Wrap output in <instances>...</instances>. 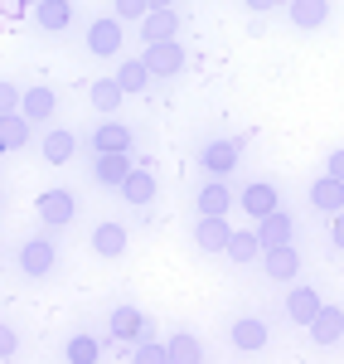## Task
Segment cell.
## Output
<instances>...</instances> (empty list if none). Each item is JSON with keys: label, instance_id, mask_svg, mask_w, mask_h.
I'll list each match as a JSON object with an SVG mask.
<instances>
[{"label": "cell", "instance_id": "obj_36", "mask_svg": "<svg viewBox=\"0 0 344 364\" xmlns=\"http://www.w3.org/2000/svg\"><path fill=\"white\" fill-rule=\"evenodd\" d=\"M243 5H248V10H257V15H262V10H272V5H282V0H243Z\"/></svg>", "mask_w": 344, "mask_h": 364}, {"label": "cell", "instance_id": "obj_14", "mask_svg": "<svg viewBox=\"0 0 344 364\" xmlns=\"http://www.w3.org/2000/svg\"><path fill=\"white\" fill-rule=\"evenodd\" d=\"M92 151H97V156L131 151V127H121V122H102V127L92 132Z\"/></svg>", "mask_w": 344, "mask_h": 364}, {"label": "cell", "instance_id": "obj_27", "mask_svg": "<svg viewBox=\"0 0 344 364\" xmlns=\"http://www.w3.org/2000/svg\"><path fill=\"white\" fill-rule=\"evenodd\" d=\"M155 73L145 68V58H126L121 68H116V83L126 87V92H145V83H150Z\"/></svg>", "mask_w": 344, "mask_h": 364}, {"label": "cell", "instance_id": "obj_21", "mask_svg": "<svg viewBox=\"0 0 344 364\" xmlns=\"http://www.w3.org/2000/svg\"><path fill=\"white\" fill-rule=\"evenodd\" d=\"M340 336H344V311L340 306H325L316 321H311V340H316V345H335Z\"/></svg>", "mask_w": 344, "mask_h": 364}, {"label": "cell", "instance_id": "obj_16", "mask_svg": "<svg viewBox=\"0 0 344 364\" xmlns=\"http://www.w3.org/2000/svg\"><path fill=\"white\" fill-rule=\"evenodd\" d=\"M287 15H291L296 29H320L325 20H330V0H291Z\"/></svg>", "mask_w": 344, "mask_h": 364}, {"label": "cell", "instance_id": "obj_20", "mask_svg": "<svg viewBox=\"0 0 344 364\" xmlns=\"http://www.w3.org/2000/svg\"><path fill=\"white\" fill-rule=\"evenodd\" d=\"M126 243H131V233H126L121 224H97L92 228V248L102 252V257H121Z\"/></svg>", "mask_w": 344, "mask_h": 364}, {"label": "cell", "instance_id": "obj_15", "mask_svg": "<svg viewBox=\"0 0 344 364\" xmlns=\"http://www.w3.org/2000/svg\"><path fill=\"white\" fill-rule=\"evenodd\" d=\"M291 233H296V224H291L287 209H277V214L257 219V238H262V248H282V243H291Z\"/></svg>", "mask_w": 344, "mask_h": 364}, {"label": "cell", "instance_id": "obj_7", "mask_svg": "<svg viewBox=\"0 0 344 364\" xmlns=\"http://www.w3.org/2000/svg\"><path fill=\"white\" fill-rule=\"evenodd\" d=\"M311 204L320 214H344V180H335V175L311 180Z\"/></svg>", "mask_w": 344, "mask_h": 364}, {"label": "cell", "instance_id": "obj_19", "mask_svg": "<svg viewBox=\"0 0 344 364\" xmlns=\"http://www.w3.org/2000/svg\"><path fill=\"white\" fill-rule=\"evenodd\" d=\"M121 199H126V204H136V209L150 204V199H155V175H150L145 166H136L131 175H126V185H121Z\"/></svg>", "mask_w": 344, "mask_h": 364}, {"label": "cell", "instance_id": "obj_5", "mask_svg": "<svg viewBox=\"0 0 344 364\" xmlns=\"http://www.w3.org/2000/svg\"><path fill=\"white\" fill-rule=\"evenodd\" d=\"M131 170H136V166H131V151H116V156H97L92 180H97V185H112V190H121Z\"/></svg>", "mask_w": 344, "mask_h": 364}, {"label": "cell", "instance_id": "obj_13", "mask_svg": "<svg viewBox=\"0 0 344 364\" xmlns=\"http://www.w3.org/2000/svg\"><path fill=\"white\" fill-rule=\"evenodd\" d=\"M262 262H267V277H272V282H291L296 272H301V252L291 248V243L267 248V252H262Z\"/></svg>", "mask_w": 344, "mask_h": 364}, {"label": "cell", "instance_id": "obj_17", "mask_svg": "<svg viewBox=\"0 0 344 364\" xmlns=\"http://www.w3.org/2000/svg\"><path fill=\"white\" fill-rule=\"evenodd\" d=\"M174 29H179V15L174 10H150L141 20V39L145 44H165V39H174Z\"/></svg>", "mask_w": 344, "mask_h": 364}, {"label": "cell", "instance_id": "obj_32", "mask_svg": "<svg viewBox=\"0 0 344 364\" xmlns=\"http://www.w3.org/2000/svg\"><path fill=\"white\" fill-rule=\"evenodd\" d=\"M112 15L121 20V25H126V20H136V25H141L145 15H150V0H112Z\"/></svg>", "mask_w": 344, "mask_h": 364}, {"label": "cell", "instance_id": "obj_34", "mask_svg": "<svg viewBox=\"0 0 344 364\" xmlns=\"http://www.w3.org/2000/svg\"><path fill=\"white\" fill-rule=\"evenodd\" d=\"M325 175H335V180H344V151H335V156H330V166H325Z\"/></svg>", "mask_w": 344, "mask_h": 364}, {"label": "cell", "instance_id": "obj_35", "mask_svg": "<svg viewBox=\"0 0 344 364\" xmlns=\"http://www.w3.org/2000/svg\"><path fill=\"white\" fill-rule=\"evenodd\" d=\"M330 238H335V248H344V214H335V224H330Z\"/></svg>", "mask_w": 344, "mask_h": 364}, {"label": "cell", "instance_id": "obj_28", "mask_svg": "<svg viewBox=\"0 0 344 364\" xmlns=\"http://www.w3.org/2000/svg\"><path fill=\"white\" fill-rule=\"evenodd\" d=\"M73 151H78V136H73V132H63V127H54L49 141H44V156H49L54 166H63V161H73Z\"/></svg>", "mask_w": 344, "mask_h": 364}, {"label": "cell", "instance_id": "obj_22", "mask_svg": "<svg viewBox=\"0 0 344 364\" xmlns=\"http://www.w3.org/2000/svg\"><path fill=\"white\" fill-rule=\"evenodd\" d=\"M34 20H39V29H68L73 0H39V5H34Z\"/></svg>", "mask_w": 344, "mask_h": 364}, {"label": "cell", "instance_id": "obj_26", "mask_svg": "<svg viewBox=\"0 0 344 364\" xmlns=\"http://www.w3.org/2000/svg\"><path fill=\"white\" fill-rule=\"evenodd\" d=\"M262 252H267V248H262V238H257V233H248V228L228 238V257H233V262H243V267H248V262H257Z\"/></svg>", "mask_w": 344, "mask_h": 364}, {"label": "cell", "instance_id": "obj_12", "mask_svg": "<svg viewBox=\"0 0 344 364\" xmlns=\"http://www.w3.org/2000/svg\"><path fill=\"white\" fill-rule=\"evenodd\" d=\"M73 209H78V204H73L68 190H44V195H39V219H44V224H54V228L68 224V219H73Z\"/></svg>", "mask_w": 344, "mask_h": 364}, {"label": "cell", "instance_id": "obj_6", "mask_svg": "<svg viewBox=\"0 0 344 364\" xmlns=\"http://www.w3.org/2000/svg\"><path fill=\"white\" fill-rule=\"evenodd\" d=\"M320 311H325V301H320L316 287H296V291L287 296V316L296 321V326H306V331H311V321H316Z\"/></svg>", "mask_w": 344, "mask_h": 364}, {"label": "cell", "instance_id": "obj_4", "mask_svg": "<svg viewBox=\"0 0 344 364\" xmlns=\"http://www.w3.org/2000/svg\"><path fill=\"white\" fill-rule=\"evenodd\" d=\"M25 146H29V117L15 112V107H5V117H0V151L15 156V151H25Z\"/></svg>", "mask_w": 344, "mask_h": 364}, {"label": "cell", "instance_id": "obj_24", "mask_svg": "<svg viewBox=\"0 0 344 364\" xmlns=\"http://www.w3.org/2000/svg\"><path fill=\"white\" fill-rule=\"evenodd\" d=\"M20 112H25L29 122H44V117H54V112H58V97L49 92V87H29V92H25V107H20Z\"/></svg>", "mask_w": 344, "mask_h": 364}, {"label": "cell", "instance_id": "obj_29", "mask_svg": "<svg viewBox=\"0 0 344 364\" xmlns=\"http://www.w3.org/2000/svg\"><path fill=\"white\" fill-rule=\"evenodd\" d=\"M228 209H233V195L218 185V180H209V185L199 190V214H218V219H223Z\"/></svg>", "mask_w": 344, "mask_h": 364}, {"label": "cell", "instance_id": "obj_38", "mask_svg": "<svg viewBox=\"0 0 344 364\" xmlns=\"http://www.w3.org/2000/svg\"><path fill=\"white\" fill-rule=\"evenodd\" d=\"M25 5H39V0H25Z\"/></svg>", "mask_w": 344, "mask_h": 364}, {"label": "cell", "instance_id": "obj_10", "mask_svg": "<svg viewBox=\"0 0 344 364\" xmlns=\"http://www.w3.org/2000/svg\"><path fill=\"white\" fill-rule=\"evenodd\" d=\"M87 49L92 54H116L121 49V20L116 15H107V20H92V29H87Z\"/></svg>", "mask_w": 344, "mask_h": 364}, {"label": "cell", "instance_id": "obj_31", "mask_svg": "<svg viewBox=\"0 0 344 364\" xmlns=\"http://www.w3.org/2000/svg\"><path fill=\"white\" fill-rule=\"evenodd\" d=\"M126 360L131 364H170V345H136V350H126Z\"/></svg>", "mask_w": 344, "mask_h": 364}, {"label": "cell", "instance_id": "obj_33", "mask_svg": "<svg viewBox=\"0 0 344 364\" xmlns=\"http://www.w3.org/2000/svg\"><path fill=\"white\" fill-rule=\"evenodd\" d=\"M15 350H20V336H15V331H0V355L15 360Z\"/></svg>", "mask_w": 344, "mask_h": 364}, {"label": "cell", "instance_id": "obj_8", "mask_svg": "<svg viewBox=\"0 0 344 364\" xmlns=\"http://www.w3.org/2000/svg\"><path fill=\"white\" fill-rule=\"evenodd\" d=\"M238 151H243V141H209L199 161H204V170L218 180V175H228V170L238 166Z\"/></svg>", "mask_w": 344, "mask_h": 364}, {"label": "cell", "instance_id": "obj_9", "mask_svg": "<svg viewBox=\"0 0 344 364\" xmlns=\"http://www.w3.org/2000/svg\"><path fill=\"white\" fill-rule=\"evenodd\" d=\"M233 350H243V355H257V350H267V321H257V316L233 321Z\"/></svg>", "mask_w": 344, "mask_h": 364}, {"label": "cell", "instance_id": "obj_1", "mask_svg": "<svg viewBox=\"0 0 344 364\" xmlns=\"http://www.w3.org/2000/svg\"><path fill=\"white\" fill-rule=\"evenodd\" d=\"M54 267H58V252L49 238H29L25 248H20V272L25 277H49Z\"/></svg>", "mask_w": 344, "mask_h": 364}, {"label": "cell", "instance_id": "obj_18", "mask_svg": "<svg viewBox=\"0 0 344 364\" xmlns=\"http://www.w3.org/2000/svg\"><path fill=\"white\" fill-rule=\"evenodd\" d=\"M145 336V316L136 306H116L112 311V340H121V345H131V340Z\"/></svg>", "mask_w": 344, "mask_h": 364}, {"label": "cell", "instance_id": "obj_30", "mask_svg": "<svg viewBox=\"0 0 344 364\" xmlns=\"http://www.w3.org/2000/svg\"><path fill=\"white\" fill-rule=\"evenodd\" d=\"M63 355H68V364H97L102 360V340L97 336H73Z\"/></svg>", "mask_w": 344, "mask_h": 364}, {"label": "cell", "instance_id": "obj_2", "mask_svg": "<svg viewBox=\"0 0 344 364\" xmlns=\"http://www.w3.org/2000/svg\"><path fill=\"white\" fill-rule=\"evenodd\" d=\"M228 238H233L228 219H218V214H199V224H194V248H199V252H228Z\"/></svg>", "mask_w": 344, "mask_h": 364}, {"label": "cell", "instance_id": "obj_37", "mask_svg": "<svg viewBox=\"0 0 344 364\" xmlns=\"http://www.w3.org/2000/svg\"><path fill=\"white\" fill-rule=\"evenodd\" d=\"M150 10H174V0H150Z\"/></svg>", "mask_w": 344, "mask_h": 364}, {"label": "cell", "instance_id": "obj_11", "mask_svg": "<svg viewBox=\"0 0 344 364\" xmlns=\"http://www.w3.org/2000/svg\"><path fill=\"white\" fill-rule=\"evenodd\" d=\"M238 204L248 209V219H267V214H277L282 204H277V190L267 185V180H257V185H248L243 195H238Z\"/></svg>", "mask_w": 344, "mask_h": 364}, {"label": "cell", "instance_id": "obj_25", "mask_svg": "<svg viewBox=\"0 0 344 364\" xmlns=\"http://www.w3.org/2000/svg\"><path fill=\"white\" fill-rule=\"evenodd\" d=\"M170 345V364H204V345L189 331H179V336H170L165 340Z\"/></svg>", "mask_w": 344, "mask_h": 364}, {"label": "cell", "instance_id": "obj_3", "mask_svg": "<svg viewBox=\"0 0 344 364\" xmlns=\"http://www.w3.org/2000/svg\"><path fill=\"white\" fill-rule=\"evenodd\" d=\"M145 68H150L155 78H174V73L184 68V44H179V39L150 44V49H145Z\"/></svg>", "mask_w": 344, "mask_h": 364}, {"label": "cell", "instance_id": "obj_23", "mask_svg": "<svg viewBox=\"0 0 344 364\" xmlns=\"http://www.w3.org/2000/svg\"><path fill=\"white\" fill-rule=\"evenodd\" d=\"M87 97H92V107H97V112H116V107H121V97H126V87L116 83V78H97V83L87 87Z\"/></svg>", "mask_w": 344, "mask_h": 364}]
</instances>
